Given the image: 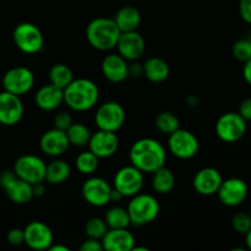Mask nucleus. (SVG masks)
Here are the masks:
<instances>
[{
	"label": "nucleus",
	"instance_id": "nucleus-45",
	"mask_svg": "<svg viewBox=\"0 0 251 251\" xmlns=\"http://www.w3.org/2000/svg\"><path fill=\"white\" fill-rule=\"evenodd\" d=\"M49 250L50 251H69L68 247H65V245H53L51 244V247L49 248Z\"/></svg>",
	"mask_w": 251,
	"mask_h": 251
},
{
	"label": "nucleus",
	"instance_id": "nucleus-19",
	"mask_svg": "<svg viewBox=\"0 0 251 251\" xmlns=\"http://www.w3.org/2000/svg\"><path fill=\"white\" fill-rule=\"evenodd\" d=\"M70 147L66 132L53 127L42 135L39 140V149L44 154L50 157H60Z\"/></svg>",
	"mask_w": 251,
	"mask_h": 251
},
{
	"label": "nucleus",
	"instance_id": "nucleus-15",
	"mask_svg": "<svg viewBox=\"0 0 251 251\" xmlns=\"http://www.w3.org/2000/svg\"><path fill=\"white\" fill-rule=\"evenodd\" d=\"M24 104L20 96L7 91L0 92V124L14 126L24 117Z\"/></svg>",
	"mask_w": 251,
	"mask_h": 251
},
{
	"label": "nucleus",
	"instance_id": "nucleus-26",
	"mask_svg": "<svg viewBox=\"0 0 251 251\" xmlns=\"http://www.w3.org/2000/svg\"><path fill=\"white\" fill-rule=\"evenodd\" d=\"M71 174L70 164L64 159H56L51 161L47 166L46 169V178L44 181H47L50 185H59V184L65 183Z\"/></svg>",
	"mask_w": 251,
	"mask_h": 251
},
{
	"label": "nucleus",
	"instance_id": "nucleus-43",
	"mask_svg": "<svg viewBox=\"0 0 251 251\" xmlns=\"http://www.w3.org/2000/svg\"><path fill=\"white\" fill-rule=\"evenodd\" d=\"M243 76H244V80L247 81L248 85L251 86V58L244 63V68H243Z\"/></svg>",
	"mask_w": 251,
	"mask_h": 251
},
{
	"label": "nucleus",
	"instance_id": "nucleus-14",
	"mask_svg": "<svg viewBox=\"0 0 251 251\" xmlns=\"http://www.w3.org/2000/svg\"><path fill=\"white\" fill-rule=\"evenodd\" d=\"M25 244L33 250H49L54 242V235L49 226L41 221L28 223L24 229Z\"/></svg>",
	"mask_w": 251,
	"mask_h": 251
},
{
	"label": "nucleus",
	"instance_id": "nucleus-33",
	"mask_svg": "<svg viewBox=\"0 0 251 251\" xmlns=\"http://www.w3.org/2000/svg\"><path fill=\"white\" fill-rule=\"evenodd\" d=\"M108 226L105 223L104 218L100 217H92L86 222L85 225V233L88 238H93V239H100L104 237L105 233L108 232Z\"/></svg>",
	"mask_w": 251,
	"mask_h": 251
},
{
	"label": "nucleus",
	"instance_id": "nucleus-6",
	"mask_svg": "<svg viewBox=\"0 0 251 251\" xmlns=\"http://www.w3.org/2000/svg\"><path fill=\"white\" fill-rule=\"evenodd\" d=\"M247 120L238 112H228L221 115L216 123V134L227 144H233L244 137L247 134Z\"/></svg>",
	"mask_w": 251,
	"mask_h": 251
},
{
	"label": "nucleus",
	"instance_id": "nucleus-42",
	"mask_svg": "<svg viewBox=\"0 0 251 251\" xmlns=\"http://www.w3.org/2000/svg\"><path fill=\"white\" fill-rule=\"evenodd\" d=\"M141 75H144L142 64L134 63L131 64V65H129V76H132V77H140Z\"/></svg>",
	"mask_w": 251,
	"mask_h": 251
},
{
	"label": "nucleus",
	"instance_id": "nucleus-23",
	"mask_svg": "<svg viewBox=\"0 0 251 251\" xmlns=\"http://www.w3.org/2000/svg\"><path fill=\"white\" fill-rule=\"evenodd\" d=\"M4 191L7 198L14 203H17V205L28 203L34 198L32 184L27 183V181L22 180V179L17 178V176L11 183H9L5 186Z\"/></svg>",
	"mask_w": 251,
	"mask_h": 251
},
{
	"label": "nucleus",
	"instance_id": "nucleus-5",
	"mask_svg": "<svg viewBox=\"0 0 251 251\" xmlns=\"http://www.w3.org/2000/svg\"><path fill=\"white\" fill-rule=\"evenodd\" d=\"M15 46L26 54H36L43 49L44 37L41 29L31 22L19 24L12 33Z\"/></svg>",
	"mask_w": 251,
	"mask_h": 251
},
{
	"label": "nucleus",
	"instance_id": "nucleus-12",
	"mask_svg": "<svg viewBox=\"0 0 251 251\" xmlns=\"http://www.w3.org/2000/svg\"><path fill=\"white\" fill-rule=\"evenodd\" d=\"M112 190L113 188L107 180L100 176H92L82 184L81 194L88 205L93 207H103L110 202Z\"/></svg>",
	"mask_w": 251,
	"mask_h": 251
},
{
	"label": "nucleus",
	"instance_id": "nucleus-28",
	"mask_svg": "<svg viewBox=\"0 0 251 251\" xmlns=\"http://www.w3.org/2000/svg\"><path fill=\"white\" fill-rule=\"evenodd\" d=\"M104 221L109 229H119V228H127L131 225L129 212L126 208L122 206H114L110 207L105 212Z\"/></svg>",
	"mask_w": 251,
	"mask_h": 251
},
{
	"label": "nucleus",
	"instance_id": "nucleus-46",
	"mask_svg": "<svg viewBox=\"0 0 251 251\" xmlns=\"http://www.w3.org/2000/svg\"><path fill=\"white\" fill-rule=\"evenodd\" d=\"M245 243H247L248 249L251 250V229L245 234Z\"/></svg>",
	"mask_w": 251,
	"mask_h": 251
},
{
	"label": "nucleus",
	"instance_id": "nucleus-8",
	"mask_svg": "<svg viewBox=\"0 0 251 251\" xmlns=\"http://www.w3.org/2000/svg\"><path fill=\"white\" fill-rule=\"evenodd\" d=\"M168 136V150L174 157L179 159H190L198 154L200 144L198 137L191 131L179 127Z\"/></svg>",
	"mask_w": 251,
	"mask_h": 251
},
{
	"label": "nucleus",
	"instance_id": "nucleus-44",
	"mask_svg": "<svg viewBox=\"0 0 251 251\" xmlns=\"http://www.w3.org/2000/svg\"><path fill=\"white\" fill-rule=\"evenodd\" d=\"M32 189H33V195L34 196H43L44 191H46V186H44V181L42 183H36L32 185Z\"/></svg>",
	"mask_w": 251,
	"mask_h": 251
},
{
	"label": "nucleus",
	"instance_id": "nucleus-35",
	"mask_svg": "<svg viewBox=\"0 0 251 251\" xmlns=\"http://www.w3.org/2000/svg\"><path fill=\"white\" fill-rule=\"evenodd\" d=\"M232 50L237 60L245 63L251 58V39H239L234 43Z\"/></svg>",
	"mask_w": 251,
	"mask_h": 251
},
{
	"label": "nucleus",
	"instance_id": "nucleus-25",
	"mask_svg": "<svg viewBox=\"0 0 251 251\" xmlns=\"http://www.w3.org/2000/svg\"><path fill=\"white\" fill-rule=\"evenodd\" d=\"M114 21L119 27L120 32L137 31L140 24H141V14L135 6L126 5L118 10Z\"/></svg>",
	"mask_w": 251,
	"mask_h": 251
},
{
	"label": "nucleus",
	"instance_id": "nucleus-11",
	"mask_svg": "<svg viewBox=\"0 0 251 251\" xmlns=\"http://www.w3.org/2000/svg\"><path fill=\"white\" fill-rule=\"evenodd\" d=\"M34 85V75L28 68L16 66L11 68L2 76L4 91L16 96H24L32 90Z\"/></svg>",
	"mask_w": 251,
	"mask_h": 251
},
{
	"label": "nucleus",
	"instance_id": "nucleus-41",
	"mask_svg": "<svg viewBox=\"0 0 251 251\" xmlns=\"http://www.w3.org/2000/svg\"><path fill=\"white\" fill-rule=\"evenodd\" d=\"M16 178V174L14 173V171H4L0 173V186L2 189L7 185L9 183H11L14 179Z\"/></svg>",
	"mask_w": 251,
	"mask_h": 251
},
{
	"label": "nucleus",
	"instance_id": "nucleus-7",
	"mask_svg": "<svg viewBox=\"0 0 251 251\" xmlns=\"http://www.w3.org/2000/svg\"><path fill=\"white\" fill-rule=\"evenodd\" d=\"M47 164L36 154H24L19 157L14 164V173L17 178L29 184L42 183L46 178Z\"/></svg>",
	"mask_w": 251,
	"mask_h": 251
},
{
	"label": "nucleus",
	"instance_id": "nucleus-22",
	"mask_svg": "<svg viewBox=\"0 0 251 251\" xmlns=\"http://www.w3.org/2000/svg\"><path fill=\"white\" fill-rule=\"evenodd\" d=\"M37 107L44 112H51L56 108L60 107L61 103L64 102V90L51 85H44L37 91L36 97H34Z\"/></svg>",
	"mask_w": 251,
	"mask_h": 251
},
{
	"label": "nucleus",
	"instance_id": "nucleus-1",
	"mask_svg": "<svg viewBox=\"0 0 251 251\" xmlns=\"http://www.w3.org/2000/svg\"><path fill=\"white\" fill-rule=\"evenodd\" d=\"M130 163L142 173H153L164 166L167 151L163 145L151 137H144L134 142L129 151Z\"/></svg>",
	"mask_w": 251,
	"mask_h": 251
},
{
	"label": "nucleus",
	"instance_id": "nucleus-16",
	"mask_svg": "<svg viewBox=\"0 0 251 251\" xmlns=\"http://www.w3.org/2000/svg\"><path fill=\"white\" fill-rule=\"evenodd\" d=\"M88 150L98 158H109L117 153L119 149V137L114 131L98 129L97 132L91 135L88 141Z\"/></svg>",
	"mask_w": 251,
	"mask_h": 251
},
{
	"label": "nucleus",
	"instance_id": "nucleus-24",
	"mask_svg": "<svg viewBox=\"0 0 251 251\" xmlns=\"http://www.w3.org/2000/svg\"><path fill=\"white\" fill-rule=\"evenodd\" d=\"M142 68H144V75L146 76L147 80L153 83H161L166 81L171 73L168 63L158 56H152L147 59L142 64Z\"/></svg>",
	"mask_w": 251,
	"mask_h": 251
},
{
	"label": "nucleus",
	"instance_id": "nucleus-21",
	"mask_svg": "<svg viewBox=\"0 0 251 251\" xmlns=\"http://www.w3.org/2000/svg\"><path fill=\"white\" fill-rule=\"evenodd\" d=\"M103 250L107 251H131L135 247V237L127 228L108 229L102 238Z\"/></svg>",
	"mask_w": 251,
	"mask_h": 251
},
{
	"label": "nucleus",
	"instance_id": "nucleus-27",
	"mask_svg": "<svg viewBox=\"0 0 251 251\" xmlns=\"http://www.w3.org/2000/svg\"><path fill=\"white\" fill-rule=\"evenodd\" d=\"M176 186V176H174L173 172L166 166L161 167L153 172V176H152V188L156 193L164 195V194H169Z\"/></svg>",
	"mask_w": 251,
	"mask_h": 251
},
{
	"label": "nucleus",
	"instance_id": "nucleus-32",
	"mask_svg": "<svg viewBox=\"0 0 251 251\" xmlns=\"http://www.w3.org/2000/svg\"><path fill=\"white\" fill-rule=\"evenodd\" d=\"M156 124L157 130L162 134L171 135L176 130L179 129L180 123H179L178 117L172 112H161L156 118Z\"/></svg>",
	"mask_w": 251,
	"mask_h": 251
},
{
	"label": "nucleus",
	"instance_id": "nucleus-37",
	"mask_svg": "<svg viewBox=\"0 0 251 251\" xmlns=\"http://www.w3.org/2000/svg\"><path fill=\"white\" fill-rule=\"evenodd\" d=\"M7 243L10 245H14V247H19V245L25 244V233L24 229H20V228H12L9 230L6 235Z\"/></svg>",
	"mask_w": 251,
	"mask_h": 251
},
{
	"label": "nucleus",
	"instance_id": "nucleus-29",
	"mask_svg": "<svg viewBox=\"0 0 251 251\" xmlns=\"http://www.w3.org/2000/svg\"><path fill=\"white\" fill-rule=\"evenodd\" d=\"M74 80V73L70 69V66L66 64H54L49 70V81L51 85L56 86V87L64 88Z\"/></svg>",
	"mask_w": 251,
	"mask_h": 251
},
{
	"label": "nucleus",
	"instance_id": "nucleus-34",
	"mask_svg": "<svg viewBox=\"0 0 251 251\" xmlns=\"http://www.w3.org/2000/svg\"><path fill=\"white\" fill-rule=\"evenodd\" d=\"M232 227L239 234L245 235L251 229V217L248 212H237L232 218Z\"/></svg>",
	"mask_w": 251,
	"mask_h": 251
},
{
	"label": "nucleus",
	"instance_id": "nucleus-10",
	"mask_svg": "<svg viewBox=\"0 0 251 251\" xmlns=\"http://www.w3.org/2000/svg\"><path fill=\"white\" fill-rule=\"evenodd\" d=\"M113 185L115 190L119 191L124 198H131L142 190L144 173L132 164L123 167L115 173Z\"/></svg>",
	"mask_w": 251,
	"mask_h": 251
},
{
	"label": "nucleus",
	"instance_id": "nucleus-20",
	"mask_svg": "<svg viewBox=\"0 0 251 251\" xmlns=\"http://www.w3.org/2000/svg\"><path fill=\"white\" fill-rule=\"evenodd\" d=\"M102 74L108 81L123 82L129 77V64L120 54H108L100 64Z\"/></svg>",
	"mask_w": 251,
	"mask_h": 251
},
{
	"label": "nucleus",
	"instance_id": "nucleus-13",
	"mask_svg": "<svg viewBox=\"0 0 251 251\" xmlns=\"http://www.w3.org/2000/svg\"><path fill=\"white\" fill-rule=\"evenodd\" d=\"M248 184L240 178H229L222 181L217 191L218 199L227 207H237L248 198Z\"/></svg>",
	"mask_w": 251,
	"mask_h": 251
},
{
	"label": "nucleus",
	"instance_id": "nucleus-39",
	"mask_svg": "<svg viewBox=\"0 0 251 251\" xmlns=\"http://www.w3.org/2000/svg\"><path fill=\"white\" fill-rule=\"evenodd\" d=\"M239 14L247 24L251 25V0H240Z\"/></svg>",
	"mask_w": 251,
	"mask_h": 251
},
{
	"label": "nucleus",
	"instance_id": "nucleus-30",
	"mask_svg": "<svg viewBox=\"0 0 251 251\" xmlns=\"http://www.w3.org/2000/svg\"><path fill=\"white\" fill-rule=\"evenodd\" d=\"M66 136H68L70 146L85 147L88 145L91 139V131L85 124L82 123H73L71 126L66 130Z\"/></svg>",
	"mask_w": 251,
	"mask_h": 251
},
{
	"label": "nucleus",
	"instance_id": "nucleus-9",
	"mask_svg": "<svg viewBox=\"0 0 251 251\" xmlns=\"http://www.w3.org/2000/svg\"><path fill=\"white\" fill-rule=\"evenodd\" d=\"M95 122L98 129L117 132L125 123V109L120 103L108 100L98 107Z\"/></svg>",
	"mask_w": 251,
	"mask_h": 251
},
{
	"label": "nucleus",
	"instance_id": "nucleus-36",
	"mask_svg": "<svg viewBox=\"0 0 251 251\" xmlns=\"http://www.w3.org/2000/svg\"><path fill=\"white\" fill-rule=\"evenodd\" d=\"M54 127L59 130H63L66 131L69 127L71 126V124L74 123L73 117H71L70 113L68 112H59L58 114L54 117Z\"/></svg>",
	"mask_w": 251,
	"mask_h": 251
},
{
	"label": "nucleus",
	"instance_id": "nucleus-47",
	"mask_svg": "<svg viewBox=\"0 0 251 251\" xmlns=\"http://www.w3.org/2000/svg\"><path fill=\"white\" fill-rule=\"evenodd\" d=\"M249 215H250V217H251V210H250V212H249Z\"/></svg>",
	"mask_w": 251,
	"mask_h": 251
},
{
	"label": "nucleus",
	"instance_id": "nucleus-40",
	"mask_svg": "<svg viewBox=\"0 0 251 251\" xmlns=\"http://www.w3.org/2000/svg\"><path fill=\"white\" fill-rule=\"evenodd\" d=\"M239 113L247 122H251V97L245 98L239 105Z\"/></svg>",
	"mask_w": 251,
	"mask_h": 251
},
{
	"label": "nucleus",
	"instance_id": "nucleus-4",
	"mask_svg": "<svg viewBox=\"0 0 251 251\" xmlns=\"http://www.w3.org/2000/svg\"><path fill=\"white\" fill-rule=\"evenodd\" d=\"M126 210L129 212L131 225L141 227L156 220L159 213V203L154 196L139 193L131 196Z\"/></svg>",
	"mask_w": 251,
	"mask_h": 251
},
{
	"label": "nucleus",
	"instance_id": "nucleus-18",
	"mask_svg": "<svg viewBox=\"0 0 251 251\" xmlns=\"http://www.w3.org/2000/svg\"><path fill=\"white\" fill-rule=\"evenodd\" d=\"M223 178L220 171L213 167H205L195 174L193 179V186L199 195L212 196L217 194Z\"/></svg>",
	"mask_w": 251,
	"mask_h": 251
},
{
	"label": "nucleus",
	"instance_id": "nucleus-38",
	"mask_svg": "<svg viewBox=\"0 0 251 251\" xmlns=\"http://www.w3.org/2000/svg\"><path fill=\"white\" fill-rule=\"evenodd\" d=\"M81 251H102L103 245L102 240L93 239V238H88L85 242H82L80 247Z\"/></svg>",
	"mask_w": 251,
	"mask_h": 251
},
{
	"label": "nucleus",
	"instance_id": "nucleus-2",
	"mask_svg": "<svg viewBox=\"0 0 251 251\" xmlns=\"http://www.w3.org/2000/svg\"><path fill=\"white\" fill-rule=\"evenodd\" d=\"M100 88L90 78H74L64 88V102L75 112H86L97 104Z\"/></svg>",
	"mask_w": 251,
	"mask_h": 251
},
{
	"label": "nucleus",
	"instance_id": "nucleus-31",
	"mask_svg": "<svg viewBox=\"0 0 251 251\" xmlns=\"http://www.w3.org/2000/svg\"><path fill=\"white\" fill-rule=\"evenodd\" d=\"M76 168L80 173L85 174V176H90V174L95 173L100 166V158L96 156L95 153L88 150V151H83L76 157Z\"/></svg>",
	"mask_w": 251,
	"mask_h": 251
},
{
	"label": "nucleus",
	"instance_id": "nucleus-3",
	"mask_svg": "<svg viewBox=\"0 0 251 251\" xmlns=\"http://www.w3.org/2000/svg\"><path fill=\"white\" fill-rule=\"evenodd\" d=\"M120 29L114 19L97 17L88 24L86 28V37L91 47L100 51L112 50L117 47L120 37Z\"/></svg>",
	"mask_w": 251,
	"mask_h": 251
},
{
	"label": "nucleus",
	"instance_id": "nucleus-17",
	"mask_svg": "<svg viewBox=\"0 0 251 251\" xmlns=\"http://www.w3.org/2000/svg\"><path fill=\"white\" fill-rule=\"evenodd\" d=\"M115 48L118 49V54H120L125 60L136 61L144 55L146 43L144 37L137 31L122 32Z\"/></svg>",
	"mask_w": 251,
	"mask_h": 251
}]
</instances>
